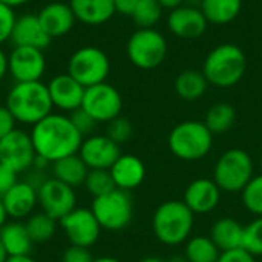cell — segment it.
Instances as JSON below:
<instances>
[{
	"instance_id": "cell-1",
	"label": "cell",
	"mask_w": 262,
	"mask_h": 262,
	"mask_svg": "<svg viewBox=\"0 0 262 262\" xmlns=\"http://www.w3.org/2000/svg\"><path fill=\"white\" fill-rule=\"evenodd\" d=\"M29 134L35 154L48 160L51 164L64 157L78 154L84 140L72 124L69 115L60 112H51L34 124Z\"/></svg>"
},
{
	"instance_id": "cell-2",
	"label": "cell",
	"mask_w": 262,
	"mask_h": 262,
	"mask_svg": "<svg viewBox=\"0 0 262 262\" xmlns=\"http://www.w3.org/2000/svg\"><path fill=\"white\" fill-rule=\"evenodd\" d=\"M5 106L17 123L31 127L54 109L48 86L43 81L14 83L6 94Z\"/></svg>"
},
{
	"instance_id": "cell-3",
	"label": "cell",
	"mask_w": 262,
	"mask_h": 262,
	"mask_svg": "<svg viewBox=\"0 0 262 262\" xmlns=\"http://www.w3.org/2000/svg\"><path fill=\"white\" fill-rule=\"evenodd\" d=\"M247 69V57L235 43H221L206 57L203 74L209 84L221 89L238 84Z\"/></svg>"
},
{
	"instance_id": "cell-4",
	"label": "cell",
	"mask_w": 262,
	"mask_h": 262,
	"mask_svg": "<svg viewBox=\"0 0 262 262\" xmlns=\"http://www.w3.org/2000/svg\"><path fill=\"white\" fill-rule=\"evenodd\" d=\"M195 213L183 203L169 200L160 204L152 216L155 238L169 247L186 243L193 230Z\"/></svg>"
},
{
	"instance_id": "cell-5",
	"label": "cell",
	"mask_w": 262,
	"mask_h": 262,
	"mask_svg": "<svg viewBox=\"0 0 262 262\" xmlns=\"http://www.w3.org/2000/svg\"><path fill=\"white\" fill-rule=\"evenodd\" d=\"M167 144L173 157L183 161H198L210 154L213 147V134L204 121L187 120L170 130Z\"/></svg>"
},
{
	"instance_id": "cell-6",
	"label": "cell",
	"mask_w": 262,
	"mask_h": 262,
	"mask_svg": "<svg viewBox=\"0 0 262 262\" xmlns=\"http://www.w3.org/2000/svg\"><path fill=\"white\" fill-rule=\"evenodd\" d=\"M253 160L244 149L226 150L215 164L213 181L226 193H241L253 178Z\"/></svg>"
},
{
	"instance_id": "cell-7",
	"label": "cell",
	"mask_w": 262,
	"mask_h": 262,
	"mask_svg": "<svg viewBox=\"0 0 262 262\" xmlns=\"http://www.w3.org/2000/svg\"><path fill=\"white\" fill-rule=\"evenodd\" d=\"M127 58L138 69H155L167 55V40L155 28H138L126 43Z\"/></svg>"
},
{
	"instance_id": "cell-8",
	"label": "cell",
	"mask_w": 262,
	"mask_h": 262,
	"mask_svg": "<svg viewBox=\"0 0 262 262\" xmlns=\"http://www.w3.org/2000/svg\"><path fill=\"white\" fill-rule=\"evenodd\" d=\"M109 72V57L97 46H81L68 60V74L84 88L104 83Z\"/></svg>"
},
{
	"instance_id": "cell-9",
	"label": "cell",
	"mask_w": 262,
	"mask_h": 262,
	"mask_svg": "<svg viewBox=\"0 0 262 262\" xmlns=\"http://www.w3.org/2000/svg\"><path fill=\"white\" fill-rule=\"evenodd\" d=\"M103 230H124L134 218V203L129 192L115 189L103 196H97L91 206Z\"/></svg>"
},
{
	"instance_id": "cell-10",
	"label": "cell",
	"mask_w": 262,
	"mask_h": 262,
	"mask_svg": "<svg viewBox=\"0 0 262 262\" xmlns=\"http://www.w3.org/2000/svg\"><path fill=\"white\" fill-rule=\"evenodd\" d=\"M81 107L97 123H109L120 117L123 109V98L115 86L104 81L84 89Z\"/></svg>"
},
{
	"instance_id": "cell-11",
	"label": "cell",
	"mask_w": 262,
	"mask_h": 262,
	"mask_svg": "<svg viewBox=\"0 0 262 262\" xmlns=\"http://www.w3.org/2000/svg\"><path fill=\"white\" fill-rule=\"evenodd\" d=\"M38 206L41 212L60 221L77 207L75 189L51 177L45 178L37 187Z\"/></svg>"
},
{
	"instance_id": "cell-12",
	"label": "cell",
	"mask_w": 262,
	"mask_h": 262,
	"mask_svg": "<svg viewBox=\"0 0 262 262\" xmlns=\"http://www.w3.org/2000/svg\"><path fill=\"white\" fill-rule=\"evenodd\" d=\"M60 227L69 244L80 249L92 247L98 241L103 230L92 210L86 207H75L71 213L60 220Z\"/></svg>"
},
{
	"instance_id": "cell-13",
	"label": "cell",
	"mask_w": 262,
	"mask_h": 262,
	"mask_svg": "<svg viewBox=\"0 0 262 262\" xmlns=\"http://www.w3.org/2000/svg\"><path fill=\"white\" fill-rule=\"evenodd\" d=\"M35 149L31 134L15 127L11 134L0 140V163L11 167L17 173L26 172L34 166Z\"/></svg>"
},
{
	"instance_id": "cell-14",
	"label": "cell",
	"mask_w": 262,
	"mask_h": 262,
	"mask_svg": "<svg viewBox=\"0 0 262 262\" xmlns=\"http://www.w3.org/2000/svg\"><path fill=\"white\" fill-rule=\"evenodd\" d=\"M46 72V57L43 49L14 46L8 54V74L15 83L41 81Z\"/></svg>"
},
{
	"instance_id": "cell-15",
	"label": "cell",
	"mask_w": 262,
	"mask_h": 262,
	"mask_svg": "<svg viewBox=\"0 0 262 262\" xmlns=\"http://www.w3.org/2000/svg\"><path fill=\"white\" fill-rule=\"evenodd\" d=\"M78 155L84 164L91 169H104L109 170L112 164L121 155L120 146L112 141L107 135H89L84 137Z\"/></svg>"
},
{
	"instance_id": "cell-16",
	"label": "cell",
	"mask_w": 262,
	"mask_h": 262,
	"mask_svg": "<svg viewBox=\"0 0 262 262\" xmlns=\"http://www.w3.org/2000/svg\"><path fill=\"white\" fill-rule=\"evenodd\" d=\"M209 21L206 20L204 14L198 6L192 5H181L175 9H172L167 15V28L169 31L184 40H193L207 31Z\"/></svg>"
},
{
	"instance_id": "cell-17",
	"label": "cell",
	"mask_w": 262,
	"mask_h": 262,
	"mask_svg": "<svg viewBox=\"0 0 262 262\" xmlns=\"http://www.w3.org/2000/svg\"><path fill=\"white\" fill-rule=\"evenodd\" d=\"M46 86L49 91L52 106L61 111V114H71L75 109L81 107L86 88L81 86L68 72L52 77Z\"/></svg>"
},
{
	"instance_id": "cell-18",
	"label": "cell",
	"mask_w": 262,
	"mask_h": 262,
	"mask_svg": "<svg viewBox=\"0 0 262 262\" xmlns=\"http://www.w3.org/2000/svg\"><path fill=\"white\" fill-rule=\"evenodd\" d=\"M221 200V189L212 178L193 180L184 190L183 203L195 215H207L213 212Z\"/></svg>"
},
{
	"instance_id": "cell-19",
	"label": "cell",
	"mask_w": 262,
	"mask_h": 262,
	"mask_svg": "<svg viewBox=\"0 0 262 262\" xmlns=\"http://www.w3.org/2000/svg\"><path fill=\"white\" fill-rule=\"evenodd\" d=\"M8 218L11 220H25L35 212L38 206L37 187L28 181H17L3 196H2Z\"/></svg>"
},
{
	"instance_id": "cell-20",
	"label": "cell",
	"mask_w": 262,
	"mask_h": 262,
	"mask_svg": "<svg viewBox=\"0 0 262 262\" xmlns=\"http://www.w3.org/2000/svg\"><path fill=\"white\" fill-rule=\"evenodd\" d=\"M43 29L51 38H58L72 31L77 18L69 6L63 2H51L45 5L37 14Z\"/></svg>"
},
{
	"instance_id": "cell-21",
	"label": "cell",
	"mask_w": 262,
	"mask_h": 262,
	"mask_svg": "<svg viewBox=\"0 0 262 262\" xmlns=\"http://www.w3.org/2000/svg\"><path fill=\"white\" fill-rule=\"evenodd\" d=\"M51 40L35 14H23L15 18L9 41H12L14 46L45 49L49 46Z\"/></svg>"
},
{
	"instance_id": "cell-22",
	"label": "cell",
	"mask_w": 262,
	"mask_h": 262,
	"mask_svg": "<svg viewBox=\"0 0 262 262\" xmlns=\"http://www.w3.org/2000/svg\"><path fill=\"white\" fill-rule=\"evenodd\" d=\"M109 172L112 175L115 187L124 192L137 189L138 186H141V183L146 178L144 163L138 157L130 154L126 155L121 154L118 160L112 164Z\"/></svg>"
},
{
	"instance_id": "cell-23",
	"label": "cell",
	"mask_w": 262,
	"mask_h": 262,
	"mask_svg": "<svg viewBox=\"0 0 262 262\" xmlns=\"http://www.w3.org/2000/svg\"><path fill=\"white\" fill-rule=\"evenodd\" d=\"M69 6L77 21L88 26L104 25L117 14L114 0H69Z\"/></svg>"
},
{
	"instance_id": "cell-24",
	"label": "cell",
	"mask_w": 262,
	"mask_h": 262,
	"mask_svg": "<svg viewBox=\"0 0 262 262\" xmlns=\"http://www.w3.org/2000/svg\"><path fill=\"white\" fill-rule=\"evenodd\" d=\"M0 244L3 246L8 256L29 255L34 246L28 233L26 224L17 220L8 221L0 229Z\"/></svg>"
},
{
	"instance_id": "cell-25",
	"label": "cell",
	"mask_w": 262,
	"mask_h": 262,
	"mask_svg": "<svg viewBox=\"0 0 262 262\" xmlns=\"http://www.w3.org/2000/svg\"><path fill=\"white\" fill-rule=\"evenodd\" d=\"M209 236L220 252L235 250L243 247L244 226L233 218H220L212 224Z\"/></svg>"
},
{
	"instance_id": "cell-26",
	"label": "cell",
	"mask_w": 262,
	"mask_h": 262,
	"mask_svg": "<svg viewBox=\"0 0 262 262\" xmlns=\"http://www.w3.org/2000/svg\"><path fill=\"white\" fill-rule=\"evenodd\" d=\"M52 169V177L60 180L61 183L71 186V187H78L84 184V180L89 173V167L84 164L81 157L78 154L64 157L55 163L51 164Z\"/></svg>"
},
{
	"instance_id": "cell-27",
	"label": "cell",
	"mask_w": 262,
	"mask_h": 262,
	"mask_svg": "<svg viewBox=\"0 0 262 262\" xmlns=\"http://www.w3.org/2000/svg\"><path fill=\"white\" fill-rule=\"evenodd\" d=\"M200 9L212 25L223 26L232 23L243 9V0H201Z\"/></svg>"
},
{
	"instance_id": "cell-28",
	"label": "cell",
	"mask_w": 262,
	"mask_h": 262,
	"mask_svg": "<svg viewBox=\"0 0 262 262\" xmlns=\"http://www.w3.org/2000/svg\"><path fill=\"white\" fill-rule=\"evenodd\" d=\"M207 86L209 81L206 80L203 71L196 69H186L175 80V92L186 101L200 100L206 94Z\"/></svg>"
},
{
	"instance_id": "cell-29",
	"label": "cell",
	"mask_w": 262,
	"mask_h": 262,
	"mask_svg": "<svg viewBox=\"0 0 262 262\" xmlns=\"http://www.w3.org/2000/svg\"><path fill=\"white\" fill-rule=\"evenodd\" d=\"M235 121H236L235 107L229 103H216L207 111L204 124L209 127V130L213 135H220L229 132L235 124Z\"/></svg>"
},
{
	"instance_id": "cell-30",
	"label": "cell",
	"mask_w": 262,
	"mask_h": 262,
	"mask_svg": "<svg viewBox=\"0 0 262 262\" xmlns=\"http://www.w3.org/2000/svg\"><path fill=\"white\" fill-rule=\"evenodd\" d=\"M25 224L34 244L51 241L57 232V220L45 212H34L31 216L26 218Z\"/></svg>"
},
{
	"instance_id": "cell-31",
	"label": "cell",
	"mask_w": 262,
	"mask_h": 262,
	"mask_svg": "<svg viewBox=\"0 0 262 262\" xmlns=\"http://www.w3.org/2000/svg\"><path fill=\"white\" fill-rule=\"evenodd\" d=\"M221 252L210 236H193L186 241L184 256L189 262H216Z\"/></svg>"
},
{
	"instance_id": "cell-32",
	"label": "cell",
	"mask_w": 262,
	"mask_h": 262,
	"mask_svg": "<svg viewBox=\"0 0 262 262\" xmlns=\"http://www.w3.org/2000/svg\"><path fill=\"white\" fill-rule=\"evenodd\" d=\"M164 8L158 0H141L130 15L137 28H155L163 17Z\"/></svg>"
},
{
	"instance_id": "cell-33",
	"label": "cell",
	"mask_w": 262,
	"mask_h": 262,
	"mask_svg": "<svg viewBox=\"0 0 262 262\" xmlns=\"http://www.w3.org/2000/svg\"><path fill=\"white\" fill-rule=\"evenodd\" d=\"M83 186L94 198L103 196L117 189L111 172L104 169H91Z\"/></svg>"
},
{
	"instance_id": "cell-34",
	"label": "cell",
	"mask_w": 262,
	"mask_h": 262,
	"mask_svg": "<svg viewBox=\"0 0 262 262\" xmlns=\"http://www.w3.org/2000/svg\"><path fill=\"white\" fill-rule=\"evenodd\" d=\"M244 207L255 216H262V173L255 175L241 192Z\"/></svg>"
},
{
	"instance_id": "cell-35",
	"label": "cell",
	"mask_w": 262,
	"mask_h": 262,
	"mask_svg": "<svg viewBox=\"0 0 262 262\" xmlns=\"http://www.w3.org/2000/svg\"><path fill=\"white\" fill-rule=\"evenodd\" d=\"M243 249L255 258H262V216H256L253 221L244 226Z\"/></svg>"
},
{
	"instance_id": "cell-36",
	"label": "cell",
	"mask_w": 262,
	"mask_h": 262,
	"mask_svg": "<svg viewBox=\"0 0 262 262\" xmlns=\"http://www.w3.org/2000/svg\"><path fill=\"white\" fill-rule=\"evenodd\" d=\"M132 132H134V127H132V123L124 118V117H117L114 118L112 121L107 123V130H106V135L115 141L118 146L127 143L132 137Z\"/></svg>"
},
{
	"instance_id": "cell-37",
	"label": "cell",
	"mask_w": 262,
	"mask_h": 262,
	"mask_svg": "<svg viewBox=\"0 0 262 262\" xmlns=\"http://www.w3.org/2000/svg\"><path fill=\"white\" fill-rule=\"evenodd\" d=\"M69 118H71V121H72V124L75 126V129L83 135V137H89L92 132H94V129H95V126L98 124L83 107H78V109H75L74 112H71L69 114Z\"/></svg>"
},
{
	"instance_id": "cell-38",
	"label": "cell",
	"mask_w": 262,
	"mask_h": 262,
	"mask_svg": "<svg viewBox=\"0 0 262 262\" xmlns=\"http://www.w3.org/2000/svg\"><path fill=\"white\" fill-rule=\"evenodd\" d=\"M15 18L17 17L14 14V9L0 2V46L6 43L8 40H11Z\"/></svg>"
},
{
	"instance_id": "cell-39",
	"label": "cell",
	"mask_w": 262,
	"mask_h": 262,
	"mask_svg": "<svg viewBox=\"0 0 262 262\" xmlns=\"http://www.w3.org/2000/svg\"><path fill=\"white\" fill-rule=\"evenodd\" d=\"M216 262H256V259L247 250L239 247V249H235V250L221 252V255H220Z\"/></svg>"
},
{
	"instance_id": "cell-40",
	"label": "cell",
	"mask_w": 262,
	"mask_h": 262,
	"mask_svg": "<svg viewBox=\"0 0 262 262\" xmlns=\"http://www.w3.org/2000/svg\"><path fill=\"white\" fill-rule=\"evenodd\" d=\"M17 175L18 173L15 170H12L11 167L0 163V198L18 181Z\"/></svg>"
},
{
	"instance_id": "cell-41",
	"label": "cell",
	"mask_w": 262,
	"mask_h": 262,
	"mask_svg": "<svg viewBox=\"0 0 262 262\" xmlns=\"http://www.w3.org/2000/svg\"><path fill=\"white\" fill-rule=\"evenodd\" d=\"M94 261V258H92V255L89 253V250L88 249H80V247H74V246H71L66 252H64V255H63V258H61V262H92Z\"/></svg>"
},
{
	"instance_id": "cell-42",
	"label": "cell",
	"mask_w": 262,
	"mask_h": 262,
	"mask_svg": "<svg viewBox=\"0 0 262 262\" xmlns=\"http://www.w3.org/2000/svg\"><path fill=\"white\" fill-rule=\"evenodd\" d=\"M15 124L17 121L14 120L8 107L5 104H0V140L5 138L8 134H11L15 129Z\"/></svg>"
},
{
	"instance_id": "cell-43",
	"label": "cell",
	"mask_w": 262,
	"mask_h": 262,
	"mask_svg": "<svg viewBox=\"0 0 262 262\" xmlns=\"http://www.w3.org/2000/svg\"><path fill=\"white\" fill-rule=\"evenodd\" d=\"M140 2L141 0H114L115 12L123 15H132Z\"/></svg>"
},
{
	"instance_id": "cell-44",
	"label": "cell",
	"mask_w": 262,
	"mask_h": 262,
	"mask_svg": "<svg viewBox=\"0 0 262 262\" xmlns=\"http://www.w3.org/2000/svg\"><path fill=\"white\" fill-rule=\"evenodd\" d=\"M8 74V54L0 48V83Z\"/></svg>"
},
{
	"instance_id": "cell-45",
	"label": "cell",
	"mask_w": 262,
	"mask_h": 262,
	"mask_svg": "<svg viewBox=\"0 0 262 262\" xmlns=\"http://www.w3.org/2000/svg\"><path fill=\"white\" fill-rule=\"evenodd\" d=\"M158 3H160L164 9L172 11V9H175V8H178V6L184 5L186 0H158Z\"/></svg>"
},
{
	"instance_id": "cell-46",
	"label": "cell",
	"mask_w": 262,
	"mask_h": 262,
	"mask_svg": "<svg viewBox=\"0 0 262 262\" xmlns=\"http://www.w3.org/2000/svg\"><path fill=\"white\" fill-rule=\"evenodd\" d=\"M5 262H38L34 259L31 255H23V256H8V259Z\"/></svg>"
},
{
	"instance_id": "cell-47",
	"label": "cell",
	"mask_w": 262,
	"mask_h": 262,
	"mask_svg": "<svg viewBox=\"0 0 262 262\" xmlns=\"http://www.w3.org/2000/svg\"><path fill=\"white\" fill-rule=\"evenodd\" d=\"M3 5H6V6H9V8H20V6H23V5H26V3H29L31 0H0Z\"/></svg>"
},
{
	"instance_id": "cell-48",
	"label": "cell",
	"mask_w": 262,
	"mask_h": 262,
	"mask_svg": "<svg viewBox=\"0 0 262 262\" xmlns=\"http://www.w3.org/2000/svg\"><path fill=\"white\" fill-rule=\"evenodd\" d=\"M6 223H8V213H6L5 206H3V201H2V198H0V229H2Z\"/></svg>"
},
{
	"instance_id": "cell-49",
	"label": "cell",
	"mask_w": 262,
	"mask_h": 262,
	"mask_svg": "<svg viewBox=\"0 0 262 262\" xmlns=\"http://www.w3.org/2000/svg\"><path fill=\"white\" fill-rule=\"evenodd\" d=\"M92 262H121L117 258H112V256H101V258H95Z\"/></svg>"
},
{
	"instance_id": "cell-50",
	"label": "cell",
	"mask_w": 262,
	"mask_h": 262,
	"mask_svg": "<svg viewBox=\"0 0 262 262\" xmlns=\"http://www.w3.org/2000/svg\"><path fill=\"white\" fill-rule=\"evenodd\" d=\"M138 262H167V261L160 259V258H155V256H149V258H144V259H141V261H138Z\"/></svg>"
},
{
	"instance_id": "cell-51",
	"label": "cell",
	"mask_w": 262,
	"mask_h": 262,
	"mask_svg": "<svg viewBox=\"0 0 262 262\" xmlns=\"http://www.w3.org/2000/svg\"><path fill=\"white\" fill-rule=\"evenodd\" d=\"M167 262H189V261H187V258L183 255V256H173V258H170Z\"/></svg>"
},
{
	"instance_id": "cell-52",
	"label": "cell",
	"mask_w": 262,
	"mask_h": 262,
	"mask_svg": "<svg viewBox=\"0 0 262 262\" xmlns=\"http://www.w3.org/2000/svg\"><path fill=\"white\" fill-rule=\"evenodd\" d=\"M6 259H8V255H6V252H5L3 246L0 244V262H5Z\"/></svg>"
},
{
	"instance_id": "cell-53",
	"label": "cell",
	"mask_w": 262,
	"mask_h": 262,
	"mask_svg": "<svg viewBox=\"0 0 262 262\" xmlns=\"http://www.w3.org/2000/svg\"><path fill=\"white\" fill-rule=\"evenodd\" d=\"M261 170H262V158H261Z\"/></svg>"
},
{
	"instance_id": "cell-54",
	"label": "cell",
	"mask_w": 262,
	"mask_h": 262,
	"mask_svg": "<svg viewBox=\"0 0 262 262\" xmlns=\"http://www.w3.org/2000/svg\"><path fill=\"white\" fill-rule=\"evenodd\" d=\"M261 262H262V261H261Z\"/></svg>"
}]
</instances>
